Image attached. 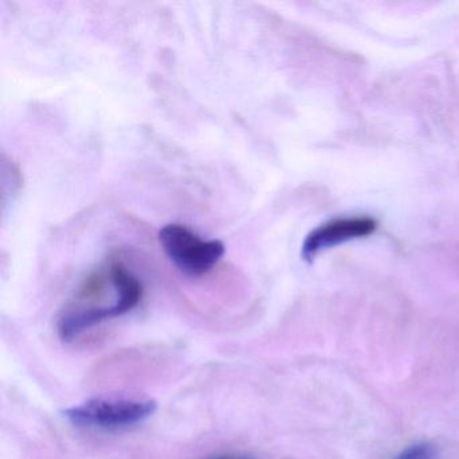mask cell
Segmentation results:
<instances>
[{"mask_svg": "<svg viewBox=\"0 0 459 459\" xmlns=\"http://www.w3.org/2000/svg\"><path fill=\"white\" fill-rule=\"evenodd\" d=\"M158 404L152 399H91L64 410L74 426L85 429H125L154 415Z\"/></svg>", "mask_w": 459, "mask_h": 459, "instance_id": "obj_1", "label": "cell"}, {"mask_svg": "<svg viewBox=\"0 0 459 459\" xmlns=\"http://www.w3.org/2000/svg\"><path fill=\"white\" fill-rule=\"evenodd\" d=\"M160 241L169 259L190 276L205 275L225 254L221 241L203 240L184 225H166L160 230Z\"/></svg>", "mask_w": 459, "mask_h": 459, "instance_id": "obj_2", "label": "cell"}, {"mask_svg": "<svg viewBox=\"0 0 459 459\" xmlns=\"http://www.w3.org/2000/svg\"><path fill=\"white\" fill-rule=\"evenodd\" d=\"M377 230V222L372 217H343L319 225L306 236L302 246V257L313 262L314 257L326 249L341 246L348 241L367 238Z\"/></svg>", "mask_w": 459, "mask_h": 459, "instance_id": "obj_3", "label": "cell"}, {"mask_svg": "<svg viewBox=\"0 0 459 459\" xmlns=\"http://www.w3.org/2000/svg\"><path fill=\"white\" fill-rule=\"evenodd\" d=\"M111 279L117 292L115 313L117 316H125L141 302L143 294L141 281L122 264L112 265Z\"/></svg>", "mask_w": 459, "mask_h": 459, "instance_id": "obj_4", "label": "cell"}, {"mask_svg": "<svg viewBox=\"0 0 459 459\" xmlns=\"http://www.w3.org/2000/svg\"><path fill=\"white\" fill-rule=\"evenodd\" d=\"M435 448L429 443H416L404 448L394 459H434Z\"/></svg>", "mask_w": 459, "mask_h": 459, "instance_id": "obj_5", "label": "cell"}]
</instances>
